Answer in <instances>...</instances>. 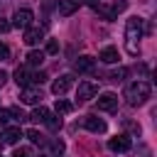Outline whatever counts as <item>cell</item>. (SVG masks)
Masks as SVG:
<instances>
[{"label": "cell", "mask_w": 157, "mask_h": 157, "mask_svg": "<svg viewBox=\"0 0 157 157\" xmlns=\"http://www.w3.org/2000/svg\"><path fill=\"white\" fill-rule=\"evenodd\" d=\"M140 37H142V17H130L125 25V44H128V52L132 56L140 54V47L135 44Z\"/></svg>", "instance_id": "6da1fadb"}, {"label": "cell", "mask_w": 157, "mask_h": 157, "mask_svg": "<svg viewBox=\"0 0 157 157\" xmlns=\"http://www.w3.org/2000/svg\"><path fill=\"white\" fill-rule=\"evenodd\" d=\"M125 101L130 103V105H142L147 98H150V83L147 81H135V83H130L128 88H125Z\"/></svg>", "instance_id": "7a4b0ae2"}, {"label": "cell", "mask_w": 157, "mask_h": 157, "mask_svg": "<svg viewBox=\"0 0 157 157\" xmlns=\"http://www.w3.org/2000/svg\"><path fill=\"white\" fill-rule=\"evenodd\" d=\"M71 86H74V76H71V74H64V76H59V78L52 83V93L64 96V93H66Z\"/></svg>", "instance_id": "3957f363"}, {"label": "cell", "mask_w": 157, "mask_h": 157, "mask_svg": "<svg viewBox=\"0 0 157 157\" xmlns=\"http://www.w3.org/2000/svg\"><path fill=\"white\" fill-rule=\"evenodd\" d=\"M32 10H27V7H22V10H17L15 15H12V25L15 27H22V29H27L29 25H32Z\"/></svg>", "instance_id": "277c9868"}, {"label": "cell", "mask_w": 157, "mask_h": 157, "mask_svg": "<svg viewBox=\"0 0 157 157\" xmlns=\"http://www.w3.org/2000/svg\"><path fill=\"white\" fill-rule=\"evenodd\" d=\"M115 108H118V96L115 93L105 91V93L98 96V110H115Z\"/></svg>", "instance_id": "5b68a950"}, {"label": "cell", "mask_w": 157, "mask_h": 157, "mask_svg": "<svg viewBox=\"0 0 157 157\" xmlns=\"http://www.w3.org/2000/svg\"><path fill=\"white\" fill-rule=\"evenodd\" d=\"M108 147H110L113 152H128V150L132 147V142H130V137H128V135H115V137H110Z\"/></svg>", "instance_id": "8992f818"}, {"label": "cell", "mask_w": 157, "mask_h": 157, "mask_svg": "<svg viewBox=\"0 0 157 157\" xmlns=\"http://www.w3.org/2000/svg\"><path fill=\"white\" fill-rule=\"evenodd\" d=\"M96 93H98V86H96V83H91V81H83V83H78V91H76L78 101H91Z\"/></svg>", "instance_id": "52a82bcc"}, {"label": "cell", "mask_w": 157, "mask_h": 157, "mask_svg": "<svg viewBox=\"0 0 157 157\" xmlns=\"http://www.w3.org/2000/svg\"><path fill=\"white\" fill-rule=\"evenodd\" d=\"M42 37H44V29H42V27H27L25 34H22V42L32 47V44H37Z\"/></svg>", "instance_id": "ba28073f"}, {"label": "cell", "mask_w": 157, "mask_h": 157, "mask_svg": "<svg viewBox=\"0 0 157 157\" xmlns=\"http://www.w3.org/2000/svg\"><path fill=\"white\" fill-rule=\"evenodd\" d=\"M83 125H86L91 132H105V130H108L105 120H101V118H96V115H86V118H83Z\"/></svg>", "instance_id": "9c48e42d"}, {"label": "cell", "mask_w": 157, "mask_h": 157, "mask_svg": "<svg viewBox=\"0 0 157 157\" xmlns=\"http://www.w3.org/2000/svg\"><path fill=\"white\" fill-rule=\"evenodd\" d=\"M78 5H81V0H59V15L61 17H69V15H74L76 10H78Z\"/></svg>", "instance_id": "30bf717a"}, {"label": "cell", "mask_w": 157, "mask_h": 157, "mask_svg": "<svg viewBox=\"0 0 157 157\" xmlns=\"http://www.w3.org/2000/svg\"><path fill=\"white\" fill-rule=\"evenodd\" d=\"M20 101L27 103V105H34V103L42 101V91H37V88H25V91L20 93Z\"/></svg>", "instance_id": "8fae6325"}, {"label": "cell", "mask_w": 157, "mask_h": 157, "mask_svg": "<svg viewBox=\"0 0 157 157\" xmlns=\"http://www.w3.org/2000/svg\"><path fill=\"white\" fill-rule=\"evenodd\" d=\"M93 66H96V59L88 56V54H83V56H78V59L74 61V69H76V71H91Z\"/></svg>", "instance_id": "7c38bea8"}, {"label": "cell", "mask_w": 157, "mask_h": 157, "mask_svg": "<svg viewBox=\"0 0 157 157\" xmlns=\"http://www.w3.org/2000/svg\"><path fill=\"white\" fill-rule=\"evenodd\" d=\"M20 137H22V130L20 128H5L2 130V142L5 145H15Z\"/></svg>", "instance_id": "4fadbf2b"}, {"label": "cell", "mask_w": 157, "mask_h": 157, "mask_svg": "<svg viewBox=\"0 0 157 157\" xmlns=\"http://www.w3.org/2000/svg\"><path fill=\"white\" fill-rule=\"evenodd\" d=\"M32 76H34V74H29L27 69H17V71H15V81H17V86H22V88H29Z\"/></svg>", "instance_id": "5bb4252c"}, {"label": "cell", "mask_w": 157, "mask_h": 157, "mask_svg": "<svg viewBox=\"0 0 157 157\" xmlns=\"http://www.w3.org/2000/svg\"><path fill=\"white\" fill-rule=\"evenodd\" d=\"M98 59L105 61V64H115V61H118V49H115V47H105V49H101Z\"/></svg>", "instance_id": "9a60e30c"}, {"label": "cell", "mask_w": 157, "mask_h": 157, "mask_svg": "<svg viewBox=\"0 0 157 157\" xmlns=\"http://www.w3.org/2000/svg\"><path fill=\"white\" fill-rule=\"evenodd\" d=\"M47 118H49V110H47L44 105L34 108V110H32V115H29V120H34V123H44Z\"/></svg>", "instance_id": "2e32d148"}, {"label": "cell", "mask_w": 157, "mask_h": 157, "mask_svg": "<svg viewBox=\"0 0 157 157\" xmlns=\"http://www.w3.org/2000/svg\"><path fill=\"white\" fill-rule=\"evenodd\" d=\"M44 61V52H29L27 54V66H39Z\"/></svg>", "instance_id": "e0dca14e"}, {"label": "cell", "mask_w": 157, "mask_h": 157, "mask_svg": "<svg viewBox=\"0 0 157 157\" xmlns=\"http://www.w3.org/2000/svg\"><path fill=\"white\" fill-rule=\"evenodd\" d=\"M44 125H47V128H49V130H54V132H56V130H59V128H61V118H54V115H52V113H49V118H47V120H44Z\"/></svg>", "instance_id": "ac0fdd59"}, {"label": "cell", "mask_w": 157, "mask_h": 157, "mask_svg": "<svg viewBox=\"0 0 157 157\" xmlns=\"http://www.w3.org/2000/svg\"><path fill=\"white\" fill-rule=\"evenodd\" d=\"M54 108H56V113H69V110H71V103H69V101H64V98H59Z\"/></svg>", "instance_id": "d6986e66"}, {"label": "cell", "mask_w": 157, "mask_h": 157, "mask_svg": "<svg viewBox=\"0 0 157 157\" xmlns=\"http://www.w3.org/2000/svg\"><path fill=\"white\" fill-rule=\"evenodd\" d=\"M128 76V69H115L113 74H110V81H123Z\"/></svg>", "instance_id": "ffe728a7"}, {"label": "cell", "mask_w": 157, "mask_h": 157, "mask_svg": "<svg viewBox=\"0 0 157 157\" xmlns=\"http://www.w3.org/2000/svg\"><path fill=\"white\" fill-rule=\"evenodd\" d=\"M49 147H52V152H54L56 157L64 152V142H61V140H52V145H49Z\"/></svg>", "instance_id": "44dd1931"}, {"label": "cell", "mask_w": 157, "mask_h": 157, "mask_svg": "<svg viewBox=\"0 0 157 157\" xmlns=\"http://www.w3.org/2000/svg\"><path fill=\"white\" fill-rule=\"evenodd\" d=\"M25 137H29L32 142H44V137H42L37 130H27V132H25Z\"/></svg>", "instance_id": "7402d4cb"}, {"label": "cell", "mask_w": 157, "mask_h": 157, "mask_svg": "<svg viewBox=\"0 0 157 157\" xmlns=\"http://www.w3.org/2000/svg\"><path fill=\"white\" fill-rule=\"evenodd\" d=\"M12 157H32V150H29V147H17V150L12 152Z\"/></svg>", "instance_id": "603a6c76"}, {"label": "cell", "mask_w": 157, "mask_h": 157, "mask_svg": "<svg viewBox=\"0 0 157 157\" xmlns=\"http://www.w3.org/2000/svg\"><path fill=\"white\" fill-rule=\"evenodd\" d=\"M110 10H113V15H118V12H123V10H128V2H125V0H118V2H115V5L110 7Z\"/></svg>", "instance_id": "cb8c5ba5"}, {"label": "cell", "mask_w": 157, "mask_h": 157, "mask_svg": "<svg viewBox=\"0 0 157 157\" xmlns=\"http://www.w3.org/2000/svg\"><path fill=\"white\" fill-rule=\"evenodd\" d=\"M7 120H12L10 108H0V123H7Z\"/></svg>", "instance_id": "d4e9b609"}, {"label": "cell", "mask_w": 157, "mask_h": 157, "mask_svg": "<svg viewBox=\"0 0 157 157\" xmlns=\"http://www.w3.org/2000/svg\"><path fill=\"white\" fill-rule=\"evenodd\" d=\"M56 52H59V44H56V42H49V44H47V52H44V54H56Z\"/></svg>", "instance_id": "484cf974"}, {"label": "cell", "mask_w": 157, "mask_h": 157, "mask_svg": "<svg viewBox=\"0 0 157 157\" xmlns=\"http://www.w3.org/2000/svg\"><path fill=\"white\" fill-rule=\"evenodd\" d=\"M128 130H130V132H137V135L142 132V128H140V123H128Z\"/></svg>", "instance_id": "4316f807"}, {"label": "cell", "mask_w": 157, "mask_h": 157, "mask_svg": "<svg viewBox=\"0 0 157 157\" xmlns=\"http://www.w3.org/2000/svg\"><path fill=\"white\" fill-rule=\"evenodd\" d=\"M7 56H10V49H7L5 44H0V61H5Z\"/></svg>", "instance_id": "83f0119b"}, {"label": "cell", "mask_w": 157, "mask_h": 157, "mask_svg": "<svg viewBox=\"0 0 157 157\" xmlns=\"http://www.w3.org/2000/svg\"><path fill=\"white\" fill-rule=\"evenodd\" d=\"M83 2H86V5H91V7H93V10H96V7H98V5H101V0H83Z\"/></svg>", "instance_id": "f1b7e54d"}, {"label": "cell", "mask_w": 157, "mask_h": 157, "mask_svg": "<svg viewBox=\"0 0 157 157\" xmlns=\"http://www.w3.org/2000/svg\"><path fill=\"white\" fill-rule=\"evenodd\" d=\"M5 81H7V74L0 69V86H5Z\"/></svg>", "instance_id": "f546056e"}, {"label": "cell", "mask_w": 157, "mask_h": 157, "mask_svg": "<svg viewBox=\"0 0 157 157\" xmlns=\"http://www.w3.org/2000/svg\"><path fill=\"white\" fill-rule=\"evenodd\" d=\"M7 29H10V25L7 22H0V32H7Z\"/></svg>", "instance_id": "4dcf8cb0"}, {"label": "cell", "mask_w": 157, "mask_h": 157, "mask_svg": "<svg viewBox=\"0 0 157 157\" xmlns=\"http://www.w3.org/2000/svg\"><path fill=\"white\" fill-rule=\"evenodd\" d=\"M0 157H2V155H0Z\"/></svg>", "instance_id": "1f68e13d"}]
</instances>
